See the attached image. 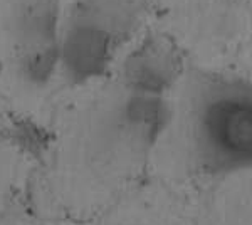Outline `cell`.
I'll return each mask as SVG.
<instances>
[{"mask_svg": "<svg viewBox=\"0 0 252 225\" xmlns=\"http://www.w3.org/2000/svg\"><path fill=\"white\" fill-rule=\"evenodd\" d=\"M189 141L197 168L210 178L252 173V79L210 74L193 86Z\"/></svg>", "mask_w": 252, "mask_h": 225, "instance_id": "6da1fadb", "label": "cell"}, {"mask_svg": "<svg viewBox=\"0 0 252 225\" xmlns=\"http://www.w3.org/2000/svg\"><path fill=\"white\" fill-rule=\"evenodd\" d=\"M141 0H78L63 17L59 76L71 86L103 79L135 40L143 22Z\"/></svg>", "mask_w": 252, "mask_h": 225, "instance_id": "7a4b0ae2", "label": "cell"}, {"mask_svg": "<svg viewBox=\"0 0 252 225\" xmlns=\"http://www.w3.org/2000/svg\"><path fill=\"white\" fill-rule=\"evenodd\" d=\"M63 0H7L5 34L12 66L27 88L44 89L59 74Z\"/></svg>", "mask_w": 252, "mask_h": 225, "instance_id": "3957f363", "label": "cell"}, {"mask_svg": "<svg viewBox=\"0 0 252 225\" xmlns=\"http://www.w3.org/2000/svg\"><path fill=\"white\" fill-rule=\"evenodd\" d=\"M175 118L170 97L121 91L108 111V140L118 150L145 157L163 140Z\"/></svg>", "mask_w": 252, "mask_h": 225, "instance_id": "277c9868", "label": "cell"}, {"mask_svg": "<svg viewBox=\"0 0 252 225\" xmlns=\"http://www.w3.org/2000/svg\"><path fill=\"white\" fill-rule=\"evenodd\" d=\"M184 76V56L173 40L146 35L128 47L118 66L121 91L163 96L170 94Z\"/></svg>", "mask_w": 252, "mask_h": 225, "instance_id": "5b68a950", "label": "cell"}, {"mask_svg": "<svg viewBox=\"0 0 252 225\" xmlns=\"http://www.w3.org/2000/svg\"><path fill=\"white\" fill-rule=\"evenodd\" d=\"M2 72H3V61L0 59V77H2Z\"/></svg>", "mask_w": 252, "mask_h": 225, "instance_id": "8992f818", "label": "cell"}]
</instances>
